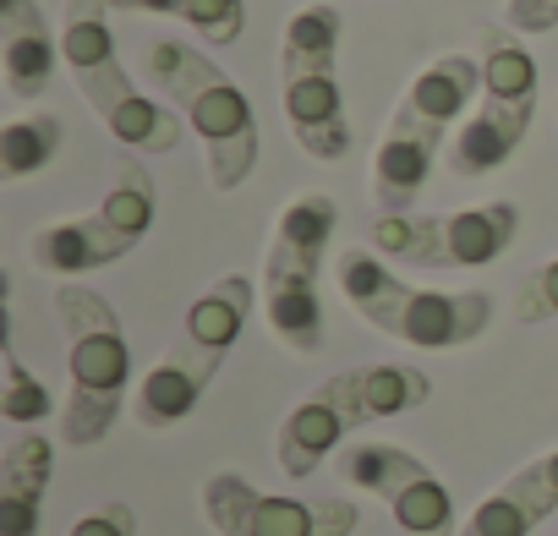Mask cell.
<instances>
[{
    "mask_svg": "<svg viewBox=\"0 0 558 536\" xmlns=\"http://www.w3.org/2000/svg\"><path fill=\"white\" fill-rule=\"evenodd\" d=\"M340 275V291L345 302L389 340H405L416 351H460L471 340L487 334L493 324V296L487 291H422V285H405L389 257L378 252H340L335 263Z\"/></svg>",
    "mask_w": 558,
    "mask_h": 536,
    "instance_id": "277c9868",
    "label": "cell"
},
{
    "mask_svg": "<svg viewBox=\"0 0 558 536\" xmlns=\"http://www.w3.org/2000/svg\"><path fill=\"white\" fill-rule=\"evenodd\" d=\"M536 115V56L514 28H482V110L449 143V175L476 181L514 159Z\"/></svg>",
    "mask_w": 558,
    "mask_h": 536,
    "instance_id": "9c48e42d",
    "label": "cell"
},
{
    "mask_svg": "<svg viewBox=\"0 0 558 536\" xmlns=\"http://www.w3.org/2000/svg\"><path fill=\"white\" fill-rule=\"evenodd\" d=\"M476 88H482V66H476L471 56H438L433 66H422V72L411 77L400 110H411L416 121L449 132V126L460 121V110L476 99Z\"/></svg>",
    "mask_w": 558,
    "mask_h": 536,
    "instance_id": "ac0fdd59",
    "label": "cell"
},
{
    "mask_svg": "<svg viewBox=\"0 0 558 536\" xmlns=\"http://www.w3.org/2000/svg\"><path fill=\"white\" fill-rule=\"evenodd\" d=\"M203 520L219 536H351L362 525V509L351 498L263 492L235 471H214L203 482Z\"/></svg>",
    "mask_w": 558,
    "mask_h": 536,
    "instance_id": "7c38bea8",
    "label": "cell"
},
{
    "mask_svg": "<svg viewBox=\"0 0 558 536\" xmlns=\"http://www.w3.org/2000/svg\"><path fill=\"white\" fill-rule=\"evenodd\" d=\"M504 23L514 34H553L558 28V0H509Z\"/></svg>",
    "mask_w": 558,
    "mask_h": 536,
    "instance_id": "cb8c5ba5",
    "label": "cell"
},
{
    "mask_svg": "<svg viewBox=\"0 0 558 536\" xmlns=\"http://www.w3.org/2000/svg\"><path fill=\"white\" fill-rule=\"evenodd\" d=\"M514 318L520 324H553L558 318V257L525 275V285L514 296Z\"/></svg>",
    "mask_w": 558,
    "mask_h": 536,
    "instance_id": "7402d4cb",
    "label": "cell"
},
{
    "mask_svg": "<svg viewBox=\"0 0 558 536\" xmlns=\"http://www.w3.org/2000/svg\"><path fill=\"white\" fill-rule=\"evenodd\" d=\"M340 224V208L329 192H302L279 208L268 263H263V307L268 329L286 340L296 356L324 351V302H318V275H324V252Z\"/></svg>",
    "mask_w": 558,
    "mask_h": 536,
    "instance_id": "52a82bcc",
    "label": "cell"
},
{
    "mask_svg": "<svg viewBox=\"0 0 558 536\" xmlns=\"http://www.w3.org/2000/svg\"><path fill=\"white\" fill-rule=\"evenodd\" d=\"M438 148H444V126H427V121H416L411 110L395 105L389 132L373 154V203L384 214H411V203L422 197V186L433 175Z\"/></svg>",
    "mask_w": 558,
    "mask_h": 536,
    "instance_id": "5bb4252c",
    "label": "cell"
},
{
    "mask_svg": "<svg viewBox=\"0 0 558 536\" xmlns=\"http://www.w3.org/2000/svg\"><path fill=\"white\" fill-rule=\"evenodd\" d=\"M252 318V280L246 275H225L214 280L181 318L175 345L148 367V378L132 394V416L148 433H165L175 422H186L197 411V400L208 394V383L219 378L225 356L235 351L241 329Z\"/></svg>",
    "mask_w": 558,
    "mask_h": 536,
    "instance_id": "3957f363",
    "label": "cell"
},
{
    "mask_svg": "<svg viewBox=\"0 0 558 536\" xmlns=\"http://www.w3.org/2000/svg\"><path fill=\"white\" fill-rule=\"evenodd\" d=\"M547 514H558V449L536 454L531 465H520L504 487H493L460 536H531Z\"/></svg>",
    "mask_w": 558,
    "mask_h": 536,
    "instance_id": "9a60e30c",
    "label": "cell"
},
{
    "mask_svg": "<svg viewBox=\"0 0 558 536\" xmlns=\"http://www.w3.org/2000/svg\"><path fill=\"white\" fill-rule=\"evenodd\" d=\"M61 34L50 28L39 0H0V66L12 99H39L56 77Z\"/></svg>",
    "mask_w": 558,
    "mask_h": 536,
    "instance_id": "2e32d148",
    "label": "cell"
},
{
    "mask_svg": "<svg viewBox=\"0 0 558 536\" xmlns=\"http://www.w3.org/2000/svg\"><path fill=\"white\" fill-rule=\"evenodd\" d=\"M105 12H110L105 0H66V17H61V61H66L77 94H83L88 110L110 126L116 143H126V148H137V154H175L186 121H181L170 105H154L148 94L132 88Z\"/></svg>",
    "mask_w": 558,
    "mask_h": 536,
    "instance_id": "8992f818",
    "label": "cell"
},
{
    "mask_svg": "<svg viewBox=\"0 0 558 536\" xmlns=\"http://www.w3.org/2000/svg\"><path fill=\"white\" fill-rule=\"evenodd\" d=\"M143 66L165 94V105L197 132L214 192H235L257 165V115L241 83L181 39H154L143 50Z\"/></svg>",
    "mask_w": 558,
    "mask_h": 536,
    "instance_id": "7a4b0ae2",
    "label": "cell"
},
{
    "mask_svg": "<svg viewBox=\"0 0 558 536\" xmlns=\"http://www.w3.org/2000/svg\"><path fill=\"white\" fill-rule=\"evenodd\" d=\"M335 471L351 487L384 498L405 536H454V498L411 449H400V443H345L335 454Z\"/></svg>",
    "mask_w": 558,
    "mask_h": 536,
    "instance_id": "4fadbf2b",
    "label": "cell"
},
{
    "mask_svg": "<svg viewBox=\"0 0 558 536\" xmlns=\"http://www.w3.org/2000/svg\"><path fill=\"white\" fill-rule=\"evenodd\" d=\"M279 94H286V121L302 154L340 165L351 154V115L340 88V12L335 7H302L286 23L279 45Z\"/></svg>",
    "mask_w": 558,
    "mask_h": 536,
    "instance_id": "ba28073f",
    "label": "cell"
},
{
    "mask_svg": "<svg viewBox=\"0 0 558 536\" xmlns=\"http://www.w3.org/2000/svg\"><path fill=\"white\" fill-rule=\"evenodd\" d=\"M66 536H137V514H132V503H121V498H110V503H99V509H88Z\"/></svg>",
    "mask_w": 558,
    "mask_h": 536,
    "instance_id": "603a6c76",
    "label": "cell"
},
{
    "mask_svg": "<svg viewBox=\"0 0 558 536\" xmlns=\"http://www.w3.org/2000/svg\"><path fill=\"white\" fill-rule=\"evenodd\" d=\"M427 394H433L427 373L422 367H405V362H367V367H351V373L324 378L286 422H279V438H274L279 471H286L291 482L313 476L329 454L345 449V438L356 427L384 422V416L422 411Z\"/></svg>",
    "mask_w": 558,
    "mask_h": 536,
    "instance_id": "6da1fadb",
    "label": "cell"
},
{
    "mask_svg": "<svg viewBox=\"0 0 558 536\" xmlns=\"http://www.w3.org/2000/svg\"><path fill=\"white\" fill-rule=\"evenodd\" d=\"M56 476V443L45 433H17L0 454V536H39L45 492Z\"/></svg>",
    "mask_w": 558,
    "mask_h": 536,
    "instance_id": "e0dca14e",
    "label": "cell"
},
{
    "mask_svg": "<svg viewBox=\"0 0 558 536\" xmlns=\"http://www.w3.org/2000/svg\"><path fill=\"white\" fill-rule=\"evenodd\" d=\"M110 12H159V17H181L186 28H197L214 45H235L246 28V7L241 0H105Z\"/></svg>",
    "mask_w": 558,
    "mask_h": 536,
    "instance_id": "d6986e66",
    "label": "cell"
},
{
    "mask_svg": "<svg viewBox=\"0 0 558 536\" xmlns=\"http://www.w3.org/2000/svg\"><path fill=\"white\" fill-rule=\"evenodd\" d=\"M56 318L66 329V373H72V394L61 411V438L72 449H94L110 438L116 416L126 411V383H132V351L121 334L116 307L66 280L56 291Z\"/></svg>",
    "mask_w": 558,
    "mask_h": 536,
    "instance_id": "5b68a950",
    "label": "cell"
},
{
    "mask_svg": "<svg viewBox=\"0 0 558 536\" xmlns=\"http://www.w3.org/2000/svg\"><path fill=\"white\" fill-rule=\"evenodd\" d=\"M148 224H154V175L126 159L116 170L110 192L99 197V208H88L77 219H61V224L34 235V263L45 268V275L77 280V275H94V268H110L126 252H137Z\"/></svg>",
    "mask_w": 558,
    "mask_h": 536,
    "instance_id": "30bf717a",
    "label": "cell"
},
{
    "mask_svg": "<svg viewBox=\"0 0 558 536\" xmlns=\"http://www.w3.org/2000/svg\"><path fill=\"white\" fill-rule=\"evenodd\" d=\"M0 367H7V383H0V416H7L12 427H28V422H45L50 411H56V400H50V389L23 367V356H17V345L7 340V351H0Z\"/></svg>",
    "mask_w": 558,
    "mask_h": 536,
    "instance_id": "44dd1931",
    "label": "cell"
},
{
    "mask_svg": "<svg viewBox=\"0 0 558 536\" xmlns=\"http://www.w3.org/2000/svg\"><path fill=\"white\" fill-rule=\"evenodd\" d=\"M61 154V115H23L0 132V181H23Z\"/></svg>",
    "mask_w": 558,
    "mask_h": 536,
    "instance_id": "ffe728a7",
    "label": "cell"
},
{
    "mask_svg": "<svg viewBox=\"0 0 558 536\" xmlns=\"http://www.w3.org/2000/svg\"><path fill=\"white\" fill-rule=\"evenodd\" d=\"M520 235L514 203H482L454 214H378L373 252L411 268H487Z\"/></svg>",
    "mask_w": 558,
    "mask_h": 536,
    "instance_id": "8fae6325",
    "label": "cell"
}]
</instances>
